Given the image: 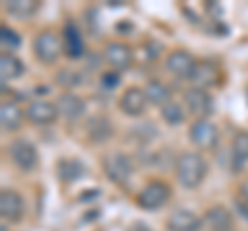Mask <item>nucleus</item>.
<instances>
[{
	"label": "nucleus",
	"instance_id": "1",
	"mask_svg": "<svg viewBox=\"0 0 248 231\" xmlns=\"http://www.w3.org/2000/svg\"><path fill=\"white\" fill-rule=\"evenodd\" d=\"M207 175V161L197 151H184L176 159V178L186 190H195Z\"/></svg>",
	"mask_w": 248,
	"mask_h": 231
},
{
	"label": "nucleus",
	"instance_id": "2",
	"mask_svg": "<svg viewBox=\"0 0 248 231\" xmlns=\"http://www.w3.org/2000/svg\"><path fill=\"white\" fill-rule=\"evenodd\" d=\"M170 196H172V190H170L168 184L161 182V180H153V182H149L141 190V194H139L137 202L145 211H157L164 204H168Z\"/></svg>",
	"mask_w": 248,
	"mask_h": 231
},
{
	"label": "nucleus",
	"instance_id": "3",
	"mask_svg": "<svg viewBox=\"0 0 248 231\" xmlns=\"http://www.w3.org/2000/svg\"><path fill=\"white\" fill-rule=\"evenodd\" d=\"M104 172L114 184L122 186V184H126L130 180V175H133L135 163H133V159L128 155H124V153H110V155L104 159Z\"/></svg>",
	"mask_w": 248,
	"mask_h": 231
},
{
	"label": "nucleus",
	"instance_id": "4",
	"mask_svg": "<svg viewBox=\"0 0 248 231\" xmlns=\"http://www.w3.org/2000/svg\"><path fill=\"white\" fill-rule=\"evenodd\" d=\"M9 157L21 172H33L37 167V161H40L37 149L29 141H25V138H15L9 144Z\"/></svg>",
	"mask_w": 248,
	"mask_h": 231
},
{
	"label": "nucleus",
	"instance_id": "5",
	"mask_svg": "<svg viewBox=\"0 0 248 231\" xmlns=\"http://www.w3.org/2000/svg\"><path fill=\"white\" fill-rule=\"evenodd\" d=\"M62 52V37H58L54 31H42L33 40V54L35 58L44 64L56 62L58 54Z\"/></svg>",
	"mask_w": 248,
	"mask_h": 231
},
{
	"label": "nucleus",
	"instance_id": "6",
	"mask_svg": "<svg viewBox=\"0 0 248 231\" xmlns=\"http://www.w3.org/2000/svg\"><path fill=\"white\" fill-rule=\"evenodd\" d=\"M184 101H186L188 112L195 116L197 120H207V116H211V112H213V97L207 89L190 87L184 93Z\"/></svg>",
	"mask_w": 248,
	"mask_h": 231
},
{
	"label": "nucleus",
	"instance_id": "7",
	"mask_svg": "<svg viewBox=\"0 0 248 231\" xmlns=\"http://www.w3.org/2000/svg\"><path fill=\"white\" fill-rule=\"evenodd\" d=\"M188 136L199 149H213L219 141V130L211 120H195L188 130Z\"/></svg>",
	"mask_w": 248,
	"mask_h": 231
},
{
	"label": "nucleus",
	"instance_id": "8",
	"mask_svg": "<svg viewBox=\"0 0 248 231\" xmlns=\"http://www.w3.org/2000/svg\"><path fill=\"white\" fill-rule=\"evenodd\" d=\"M25 116L31 124H35V126H50L56 122L60 114H58L56 103L46 101V99H35V101H31L27 105Z\"/></svg>",
	"mask_w": 248,
	"mask_h": 231
},
{
	"label": "nucleus",
	"instance_id": "9",
	"mask_svg": "<svg viewBox=\"0 0 248 231\" xmlns=\"http://www.w3.org/2000/svg\"><path fill=\"white\" fill-rule=\"evenodd\" d=\"M166 68L178 79H190L197 68V60L184 50H176L166 58Z\"/></svg>",
	"mask_w": 248,
	"mask_h": 231
},
{
	"label": "nucleus",
	"instance_id": "10",
	"mask_svg": "<svg viewBox=\"0 0 248 231\" xmlns=\"http://www.w3.org/2000/svg\"><path fill=\"white\" fill-rule=\"evenodd\" d=\"M62 52L66 54L68 58H81L85 52V43H83V35L79 31V27L75 25L73 21H66L64 27H62Z\"/></svg>",
	"mask_w": 248,
	"mask_h": 231
},
{
	"label": "nucleus",
	"instance_id": "11",
	"mask_svg": "<svg viewBox=\"0 0 248 231\" xmlns=\"http://www.w3.org/2000/svg\"><path fill=\"white\" fill-rule=\"evenodd\" d=\"M104 56H106V62L112 68H116V72L128 71L130 64H133V52H130L126 43H120V42L108 43Z\"/></svg>",
	"mask_w": 248,
	"mask_h": 231
},
{
	"label": "nucleus",
	"instance_id": "12",
	"mask_svg": "<svg viewBox=\"0 0 248 231\" xmlns=\"http://www.w3.org/2000/svg\"><path fill=\"white\" fill-rule=\"evenodd\" d=\"M25 211V202L23 196L15 190H2L0 194V215L4 221H19Z\"/></svg>",
	"mask_w": 248,
	"mask_h": 231
},
{
	"label": "nucleus",
	"instance_id": "13",
	"mask_svg": "<svg viewBox=\"0 0 248 231\" xmlns=\"http://www.w3.org/2000/svg\"><path fill=\"white\" fill-rule=\"evenodd\" d=\"M166 227H168V231H201L203 223H201V217H197L192 211L176 209L168 217Z\"/></svg>",
	"mask_w": 248,
	"mask_h": 231
},
{
	"label": "nucleus",
	"instance_id": "14",
	"mask_svg": "<svg viewBox=\"0 0 248 231\" xmlns=\"http://www.w3.org/2000/svg\"><path fill=\"white\" fill-rule=\"evenodd\" d=\"M147 95L145 89L139 87H128L120 97V110L126 116H141L147 110Z\"/></svg>",
	"mask_w": 248,
	"mask_h": 231
},
{
	"label": "nucleus",
	"instance_id": "15",
	"mask_svg": "<svg viewBox=\"0 0 248 231\" xmlns=\"http://www.w3.org/2000/svg\"><path fill=\"white\" fill-rule=\"evenodd\" d=\"M56 107H58V114L62 118H66L68 122L81 120L85 116V110H87V107H85V101L75 93H62L58 97Z\"/></svg>",
	"mask_w": 248,
	"mask_h": 231
},
{
	"label": "nucleus",
	"instance_id": "16",
	"mask_svg": "<svg viewBox=\"0 0 248 231\" xmlns=\"http://www.w3.org/2000/svg\"><path fill=\"white\" fill-rule=\"evenodd\" d=\"M23 112L17 103L13 101H4L0 105V124H2V130L6 132H15V130H19L21 124H23Z\"/></svg>",
	"mask_w": 248,
	"mask_h": 231
},
{
	"label": "nucleus",
	"instance_id": "17",
	"mask_svg": "<svg viewBox=\"0 0 248 231\" xmlns=\"http://www.w3.org/2000/svg\"><path fill=\"white\" fill-rule=\"evenodd\" d=\"M190 79L197 83L199 89H207V87L217 85V81H219V71H217L215 64L201 60V62H197V68H195V72H192Z\"/></svg>",
	"mask_w": 248,
	"mask_h": 231
},
{
	"label": "nucleus",
	"instance_id": "18",
	"mask_svg": "<svg viewBox=\"0 0 248 231\" xmlns=\"http://www.w3.org/2000/svg\"><path fill=\"white\" fill-rule=\"evenodd\" d=\"M114 128L112 122L106 118V116H91L87 120V134L93 143H104L112 136Z\"/></svg>",
	"mask_w": 248,
	"mask_h": 231
},
{
	"label": "nucleus",
	"instance_id": "19",
	"mask_svg": "<svg viewBox=\"0 0 248 231\" xmlns=\"http://www.w3.org/2000/svg\"><path fill=\"white\" fill-rule=\"evenodd\" d=\"M205 221L211 227V231H232V225H234L232 213L223 206H211L205 215Z\"/></svg>",
	"mask_w": 248,
	"mask_h": 231
},
{
	"label": "nucleus",
	"instance_id": "20",
	"mask_svg": "<svg viewBox=\"0 0 248 231\" xmlns=\"http://www.w3.org/2000/svg\"><path fill=\"white\" fill-rule=\"evenodd\" d=\"M25 72V64L21 62L17 56L4 52L0 56V74H2V81H13V79H19V76Z\"/></svg>",
	"mask_w": 248,
	"mask_h": 231
},
{
	"label": "nucleus",
	"instance_id": "21",
	"mask_svg": "<svg viewBox=\"0 0 248 231\" xmlns=\"http://www.w3.org/2000/svg\"><path fill=\"white\" fill-rule=\"evenodd\" d=\"M4 11L17 19H31L40 11V2L37 0H9L4 4Z\"/></svg>",
	"mask_w": 248,
	"mask_h": 231
},
{
	"label": "nucleus",
	"instance_id": "22",
	"mask_svg": "<svg viewBox=\"0 0 248 231\" xmlns=\"http://www.w3.org/2000/svg\"><path fill=\"white\" fill-rule=\"evenodd\" d=\"M232 157H234L236 169H242L244 161H248V132H236L234 141H232Z\"/></svg>",
	"mask_w": 248,
	"mask_h": 231
},
{
	"label": "nucleus",
	"instance_id": "23",
	"mask_svg": "<svg viewBox=\"0 0 248 231\" xmlns=\"http://www.w3.org/2000/svg\"><path fill=\"white\" fill-rule=\"evenodd\" d=\"M145 95H147V101L153 103V105H159V107H164V105L170 101V91H168L166 85L159 83V81L147 83Z\"/></svg>",
	"mask_w": 248,
	"mask_h": 231
},
{
	"label": "nucleus",
	"instance_id": "24",
	"mask_svg": "<svg viewBox=\"0 0 248 231\" xmlns=\"http://www.w3.org/2000/svg\"><path fill=\"white\" fill-rule=\"evenodd\" d=\"M161 118H164V122L170 126H180L186 120V116H184L182 105L178 101H174V99H170V101L161 107Z\"/></svg>",
	"mask_w": 248,
	"mask_h": 231
},
{
	"label": "nucleus",
	"instance_id": "25",
	"mask_svg": "<svg viewBox=\"0 0 248 231\" xmlns=\"http://www.w3.org/2000/svg\"><path fill=\"white\" fill-rule=\"evenodd\" d=\"M83 172H85L83 163H79V161H75V159H64L58 163V175H60V180H64V182L79 180Z\"/></svg>",
	"mask_w": 248,
	"mask_h": 231
},
{
	"label": "nucleus",
	"instance_id": "26",
	"mask_svg": "<svg viewBox=\"0 0 248 231\" xmlns=\"http://www.w3.org/2000/svg\"><path fill=\"white\" fill-rule=\"evenodd\" d=\"M0 43H2V48L4 50H9V52H13V50H17L19 48V43H21V37L13 31L11 27H0Z\"/></svg>",
	"mask_w": 248,
	"mask_h": 231
},
{
	"label": "nucleus",
	"instance_id": "27",
	"mask_svg": "<svg viewBox=\"0 0 248 231\" xmlns=\"http://www.w3.org/2000/svg\"><path fill=\"white\" fill-rule=\"evenodd\" d=\"M102 83H104L106 89H114L116 85L120 83V74H118V72H106V74L102 76Z\"/></svg>",
	"mask_w": 248,
	"mask_h": 231
},
{
	"label": "nucleus",
	"instance_id": "28",
	"mask_svg": "<svg viewBox=\"0 0 248 231\" xmlns=\"http://www.w3.org/2000/svg\"><path fill=\"white\" fill-rule=\"evenodd\" d=\"M236 211L240 213V217H244L248 221V202H244V200H238V202H236Z\"/></svg>",
	"mask_w": 248,
	"mask_h": 231
},
{
	"label": "nucleus",
	"instance_id": "29",
	"mask_svg": "<svg viewBox=\"0 0 248 231\" xmlns=\"http://www.w3.org/2000/svg\"><path fill=\"white\" fill-rule=\"evenodd\" d=\"M240 194H242L244 202H248V180H246V182H242V188H240Z\"/></svg>",
	"mask_w": 248,
	"mask_h": 231
}]
</instances>
